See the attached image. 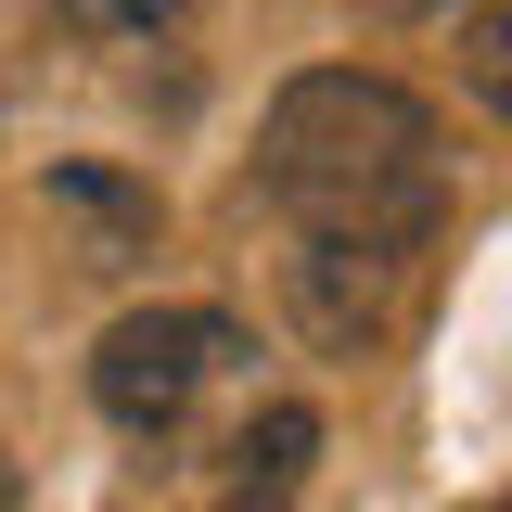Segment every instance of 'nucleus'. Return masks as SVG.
Masks as SVG:
<instances>
[{"mask_svg": "<svg viewBox=\"0 0 512 512\" xmlns=\"http://www.w3.org/2000/svg\"><path fill=\"white\" fill-rule=\"evenodd\" d=\"M256 192L295 218V244H423L448 192V128L384 64H308L256 116Z\"/></svg>", "mask_w": 512, "mask_h": 512, "instance_id": "obj_1", "label": "nucleus"}, {"mask_svg": "<svg viewBox=\"0 0 512 512\" xmlns=\"http://www.w3.org/2000/svg\"><path fill=\"white\" fill-rule=\"evenodd\" d=\"M244 359V333L218 308H128L103 346H90V410L116 423V436H180L192 397Z\"/></svg>", "mask_w": 512, "mask_h": 512, "instance_id": "obj_2", "label": "nucleus"}, {"mask_svg": "<svg viewBox=\"0 0 512 512\" xmlns=\"http://www.w3.org/2000/svg\"><path fill=\"white\" fill-rule=\"evenodd\" d=\"M410 269H423V244H295L282 256V320L320 359H384L397 320H410Z\"/></svg>", "mask_w": 512, "mask_h": 512, "instance_id": "obj_3", "label": "nucleus"}, {"mask_svg": "<svg viewBox=\"0 0 512 512\" xmlns=\"http://www.w3.org/2000/svg\"><path fill=\"white\" fill-rule=\"evenodd\" d=\"M308 461H320V410H308V397H269L244 436H231V474H244L256 500H282V487H295Z\"/></svg>", "mask_w": 512, "mask_h": 512, "instance_id": "obj_4", "label": "nucleus"}, {"mask_svg": "<svg viewBox=\"0 0 512 512\" xmlns=\"http://www.w3.org/2000/svg\"><path fill=\"white\" fill-rule=\"evenodd\" d=\"M448 52H461V90H474V103H487V116L512 128V0H474Z\"/></svg>", "mask_w": 512, "mask_h": 512, "instance_id": "obj_5", "label": "nucleus"}, {"mask_svg": "<svg viewBox=\"0 0 512 512\" xmlns=\"http://www.w3.org/2000/svg\"><path fill=\"white\" fill-rule=\"evenodd\" d=\"M64 39H154V26H180V0H52Z\"/></svg>", "mask_w": 512, "mask_h": 512, "instance_id": "obj_6", "label": "nucleus"}, {"mask_svg": "<svg viewBox=\"0 0 512 512\" xmlns=\"http://www.w3.org/2000/svg\"><path fill=\"white\" fill-rule=\"evenodd\" d=\"M218 512H282V500H256V487H231V500H218Z\"/></svg>", "mask_w": 512, "mask_h": 512, "instance_id": "obj_7", "label": "nucleus"}, {"mask_svg": "<svg viewBox=\"0 0 512 512\" xmlns=\"http://www.w3.org/2000/svg\"><path fill=\"white\" fill-rule=\"evenodd\" d=\"M0 512H13V461H0Z\"/></svg>", "mask_w": 512, "mask_h": 512, "instance_id": "obj_8", "label": "nucleus"}]
</instances>
